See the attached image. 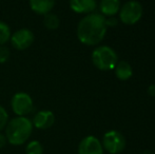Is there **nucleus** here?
I'll return each instance as SVG.
<instances>
[{"label":"nucleus","mask_w":155,"mask_h":154,"mask_svg":"<svg viewBox=\"0 0 155 154\" xmlns=\"http://www.w3.org/2000/svg\"><path fill=\"white\" fill-rule=\"evenodd\" d=\"M107 29L106 17L100 13H91L78 22L77 38L82 44L96 45L106 37Z\"/></svg>","instance_id":"1"},{"label":"nucleus","mask_w":155,"mask_h":154,"mask_svg":"<svg viewBox=\"0 0 155 154\" xmlns=\"http://www.w3.org/2000/svg\"><path fill=\"white\" fill-rule=\"evenodd\" d=\"M101 142L96 136L88 135L78 145V154H104Z\"/></svg>","instance_id":"8"},{"label":"nucleus","mask_w":155,"mask_h":154,"mask_svg":"<svg viewBox=\"0 0 155 154\" xmlns=\"http://www.w3.org/2000/svg\"><path fill=\"white\" fill-rule=\"evenodd\" d=\"M27 154H43V146L38 140H31L25 147Z\"/></svg>","instance_id":"16"},{"label":"nucleus","mask_w":155,"mask_h":154,"mask_svg":"<svg viewBox=\"0 0 155 154\" xmlns=\"http://www.w3.org/2000/svg\"><path fill=\"white\" fill-rule=\"evenodd\" d=\"M92 62L95 68L100 71H111L118 62L117 54L108 45H99L92 52Z\"/></svg>","instance_id":"3"},{"label":"nucleus","mask_w":155,"mask_h":154,"mask_svg":"<svg viewBox=\"0 0 155 154\" xmlns=\"http://www.w3.org/2000/svg\"><path fill=\"white\" fill-rule=\"evenodd\" d=\"M0 95H1V92H0Z\"/></svg>","instance_id":"23"},{"label":"nucleus","mask_w":155,"mask_h":154,"mask_svg":"<svg viewBox=\"0 0 155 154\" xmlns=\"http://www.w3.org/2000/svg\"><path fill=\"white\" fill-rule=\"evenodd\" d=\"M143 154H154L152 151H150V150H146V151H143Z\"/></svg>","instance_id":"22"},{"label":"nucleus","mask_w":155,"mask_h":154,"mask_svg":"<svg viewBox=\"0 0 155 154\" xmlns=\"http://www.w3.org/2000/svg\"><path fill=\"white\" fill-rule=\"evenodd\" d=\"M30 8L38 15H45L51 13L55 5V0H29Z\"/></svg>","instance_id":"11"},{"label":"nucleus","mask_w":155,"mask_h":154,"mask_svg":"<svg viewBox=\"0 0 155 154\" xmlns=\"http://www.w3.org/2000/svg\"><path fill=\"white\" fill-rule=\"evenodd\" d=\"M143 16V6L136 0L126 2L119 10V19L124 25H133L140 20Z\"/></svg>","instance_id":"5"},{"label":"nucleus","mask_w":155,"mask_h":154,"mask_svg":"<svg viewBox=\"0 0 155 154\" xmlns=\"http://www.w3.org/2000/svg\"><path fill=\"white\" fill-rule=\"evenodd\" d=\"M8 123V113L2 106H0V132L5 129Z\"/></svg>","instance_id":"17"},{"label":"nucleus","mask_w":155,"mask_h":154,"mask_svg":"<svg viewBox=\"0 0 155 154\" xmlns=\"http://www.w3.org/2000/svg\"><path fill=\"white\" fill-rule=\"evenodd\" d=\"M11 108L16 116H27L34 109L33 98L25 92H17L11 99Z\"/></svg>","instance_id":"6"},{"label":"nucleus","mask_w":155,"mask_h":154,"mask_svg":"<svg viewBox=\"0 0 155 154\" xmlns=\"http://www.w3.org/2000/svg\"><path fill=\"white\" fill-rule=\"evenodd\" d=\"M35 40L34 33L30 29H19L12 33L10 42L14 49L18 51H25L29 49Z\"/></svg>","instance_id":"7"},{"label":"nucleus","mask_w":155,"mask_h":154,"mask_svg":"<svg viewBox=\"0 0 155 154\" xmlns=\"http://www.w3.org/2000/svg\"><path fill=\"white\" fill-rule=\"evenodd\" d=\"M117 23H118V20H117L114 16H110V17H107L106 18L107 27H116Z\"/></svg>","instance_id":"19"},{"label":"nucleus","mask_w":155,"mask_h":154,"mask_svg":"<svg viewBox=\"0 0 155 154\" xmlns=\"http://www.w3.org/2000/svg\"><path fill=\"white\" fill-rule=\"evenodd\" d=\"M10 49L5 45H0V64H5L10 59Z\"/></svg>","instance_id":"18"},{"label":"nucleus","mask_w":155,"mask_h":154,"mask_svg":"<svg viewBox=\"0 0 155 154\" xmlns=\"http://www.w3.org/2000/svg\"><path fill=\"white\" fill-rule=\"evenodd\" d=\"M70 8L77 14H91L97 8L96 0H70Z\"/></svg>","instance_id":"10"},{"label":"nucleus","mask_w":155,"mask_h":154,"mask_svg":"<svg viewBox=\"0 0 155 154\" xmlns=\"http://www.w3.org/2000/svg\"><path fill=\"white\" fill-rule=\"evenodd\" d=\"M120 0H100L99 11L104 17L114 16L120 10Z\"/></svg>","instance_id":"12"},{"label":"nucleus","mask_w":155,"mask_h":154,"mask_svg":"<svg viewBox=\"0 0 155 154\" xmlns=\"http://www.w3.org/2000/svg\"><path fill=\"white\" fill-rule=\"evenodd\" d=\"M33 126L36 129L47 130L51 128L55 123V115L50 110H40L34 115L32 119Z\"/></svg>","instance_id":"9"},{"label":"nucleus","mask_w":155,"mask_h":154,"mask_svg":"<svg viewBox=\"0 0 155 154\" xmlns=\"http://www.w3.org/2000/svg\"><path fill=\"white\" fill-rule=\"evenodd\" d=\"M43 25H45L48 30H52V31L58 29L60 25L59 17L52 12L43 15Z\"/></svg>","instance_id":"14"},{"label":"nucleus","mask_w":155,"mask_h":154,"mask_svg":"<svg viewBox=\"0 0 155 154\" xmlns=\"http://www.w3.org/2000/svg\"><path fill=\"white\" fill-rule=\"evenodd\" d=\"M34 126L27 116H16L8 120L5 127V137L13 146H21L31 137Z\"/></svg>","instance_id":"2"},{"label":"nucleus","mask_w":155,"mask_h":154,"mask_svg":"<svg viewBox=\"0 0 155 154\" xmlns=\"http://www.w3.org/2000/svg\"><path fill=\"white\" fill-rule=\"evenodd\" d=\"M126 138L117 130H110L102 136L101 145L104 150L110 154H119L126 149Z\"/></svg>","instance_id":"4"},{"label":"nucleus","mask_w":155,"mask_h":154,"mask_svg":"<svg viewBox=\"0 0 155 154\" xmlns=\"http://www.w3.org/2000/svg\"><path fill=\"white\" fill-rule=\"evenodd\" d=\"M115 70V75L116 77L118 78L119 80H128L132 77V74H133V70H132V67L129 62L127 61H119L116 64L114 68Z\"/></svg>","instance_id":"13"},{"label":"nucleus","mask_w":155,"mask_h":154,"mask_svg":"<svg viewBox=\"0 0 155 154\" xmlns=\"http://www.w3.org/2000/svg\"><path fill=\"white\" fill-rule=\"evenodd\" d=\"M8 143V140H6V137L4 134H2L1 132H0V149L3 148L4 146H5V144Z\"/></svg>","instance_id":"20"},{"label":"nucleus","mask_w":155,"mask_h":154,"mask_svg":"<svg viewBox=\"0 0 155 154\" xmlns=\"http://www.w3.org/2000/svg\"><path fill=\"white\" fill-rule=\"evenodd\" d=\"M148 93H149V95L155 97V84H151V86L148 88Z\"/></svg>","instance_id":"21"},{"label":"nucleus","mask_w":155,"mask_h":154,"mask_svg":"<svg viewBox=\"0 0 155 154\" xmlns=\"http://www.w3.org/2000/svg\"><path fill=\"white\" fill-rule=\"evenodd\" d=\"M12 32L11 29L5 22L0 20V45H4L6 42L10 41Z\"/></svg>","instance_id":"15"}]
</instances>
